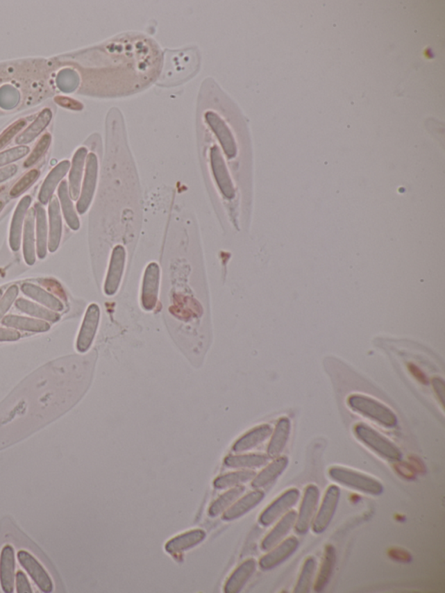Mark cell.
<instances>
[{"instance_id":"obj_1","label":"cell","mask_w":445,"mask_h":593,"mask_svg":"<svg viewBox=\"0 0 445 593\" xmlns=\"http://www.w3.org/2000/svg\"><path fill=\"white\" fill-rule=\"evenodd\" d=\"M333 481L365 494L378 496L384 492V486L377 479L351 469L334 467L328 471Z\"/></svg>"},{"instance_id":"obj_2","label":"cell","mask_w":445,"mask_h":593,"mask_svg":"<svg viewBox=\"0 0 445 593\" xmlns=\"http://www.w3.org/2000/svg\"><path fill=\"white\" fill-rule=\"evenodd\" d=\"M348 405L353 411L360 413L367 418L374 420L380 425L393 428L398 425V418L387 406L377 401L361 395H351L348 399Z\"/></svg>"},{"instance_id":"obj_3","label":"cell","mask_w":445,"mask_h":593,"mask_svg":"<svg viewBox=\"0 0 445 593\" xmlns=\"http://www.w3.org/2000/svg\"><path fill=\"white\" fill-rule=\"evenodd\" d=\"M354 433L358 440L385 460L394 462L401 460L403 455L398 448L371 427L358 424L354 427Z\"/></svg>"},{"instance_id":"obj_4","label":"cell","mask_w":445,"mask_h":593,"mask_svg":"<svg viewBox=\"0 0 445 593\" xmlns=\"http://www.w3.org/2000/svg\"><path fill=\"white\" fill-rule=\"evenodd\" d=\"M341 492L339 486L330 485L326 490V494L321 503L319 511L316 512L312 524V528L316 534L324 532L330 526L335 515L340 501Z\"/></svg>"},{"instance_id":"obj_5","label":"cell","mask_w":445,"mask_h":593,"mask_svg":"<svg viewBox=\"0 0 445 593\" xmlns=\"http://www.w3.org/2000/svg\"><path fill=\"white\" fill-rule=\"evenodd\" d=\"M320 492L315 485H309L305 490L303 497L300 506L299 513L296 515L294 526L296 533L303 535L308 533L312 526L314 517L316 515L319 506Z\"/></svg>"},{"instance_id":"obj_6","label":"cell","mask_w":445,"mask_h":593,"mask_svg":"<svg viewBox=\"0 0 445 593\" xmlns=\"http://www.w3.org/2000/svg\"><path fill=\"white\" fill-rule=\"evenodd\" d=\"M300 499V492L296 488H292L283 493L276 499L268 508L265 510L260 517V523L263 526L272 525L278 519L291 511Z\"/></svg>"},{"instance_id":"obj_7","label":"cell","mask_w":445,"mask_h":593,"mask_svg":"<svg viewBox=\"0 0 445 593\" xmlns=\"http://www.w3.org/2000/svg\"><path fill=\"white\" fill-rule=\"evenodd\" d=\"M96 178H98V158L94 153H90L86 157L84 183H83L81 194L77 203V211L79 215H84L91 205L95 192Z\"/></svg>"},{"instance_id":"obj_8","label":"cell","mask_w":445,"mask_h":593,"mask_svg":"<svg viewBox=\"0 0 445 593\" xmlns=\"http://www.w3.org/2000/svg\"><path fill=\"white\" fill-rule=\"evenodd\" d=\"M160 270L157 263L147 265L144 272L142 292H141V304L146 311H153L156 308L160 287Z\"/></svg>"},{"instance_id":"obj_9","label":"cell","mask_w":445,"mask_h":593,"mask_svg":"<svg viewBox=\"0 0 445 593\" xmlns=\"http://www.w3.org/2000/svg\"><path fill=\"white\" fill-rule=\"evenodd\" d=\"M100 319V309L96 304L89 306L79 331L76 348L78 353H85L92 346L98 330Z\"/></svg>"},{"instance_id":"obj_10","label":"cell","mask_w":445,"mask_h":593,"mask_svg":"<svg viewBox=\"0 0 445 593\" xmlns=\"http://www.w3.org/2000/svg\"><path fill=\"white\" fill-rule=\"evenodd\" d=\"M126 253L122 246H117L112 251L105 282V293L107 296L115 295L121 283L125 269Z\"/></svg>"},{"instance_id":"obj_11","label":"cell","mask_w":445,"mask_h":593,"mask_svg":"<svg viewBox=\"0 0 445 593\" xmlns=\"http://www.w3.org/2000/svg\"><path fill=\"white\" fill-rule=\"evenodd\" d=\"M18 558L20 565L25 569L27 574L43 592H51L53 590V583L49 574L44 570L40 562L26 551H19Z\"/></svg>"},{"instance_id":"obj_12","label":"cell","mask_w":445,"mask_h":593,"mask_svg":"<svg viewBox=\"0 0 445 593\" xmlns=\"http://www.w3.org/2000/svg\"><path fill=\"white\" fill-rule=\"evenodd\" d=\"M299 546V541L296 537H289L283 540L275 547L272 548L269 553L265 554L260 560V567L262 570L268 571L278 567L284 563L285 560L296 553Z\"/></svg>"},{"instance_id":"obj_13","label":"cell","mask_w":445,"mask_h":593,"mask_svg":"<svg viewBox=\"0 0 445 593\" xmlns=\"http://www.w3.org/2000/svg\"><path fill=\"white\" fill-rule=\"evenodd\" d=\"M210 162H212L214 177H215L221 192L226 199H233L235 196V190H234L232 179L230 178L228 171H227L225 161H224L219 148L217 147H214L210 151Z\"/></svg>"},{"instance_id":"obj_14","label":"cell","mask_w":445,"mask_h":593,"mask_svg":"<svg viewBox=\"0 0 445 593\" xmlns=\"http://www.w3.org/2000/svg\"><path fill=\"white\" fill-rule=\"evenodd\" d=\"M31 204H32V198L30 196L24 197L13 213L11 228H10L9 244L15 253L18 251L22 246L23 226Z\"/></svg>"},{"instance_id":"obj_15","label":"cell","mask_w":445,"mask_h":593,"mask_svg":"<svg viewBox=\"0 0 445 593\" xmlns=\"http://www.w3.org/2000/svg\"><path fill=\"white\" fill-rule=\"evenodd\" d=\"M296 513L295 511H289L286 515L282 517L277 525L274 527L262 541L261 548L265 551H268L275 547L279 543L284 540L285 537L288 535L291 530L294 527L296 520Z\"/></svg>"},{"instance_id":"obj_16","label":"cell","mask_w":445,"mask_h":593,"mask_svg":"<svg viewBox=\"0 0 445 593\" xmlns=\"http://www.w3.org/2000/svg\"><path fill=\"white\" fill-rule=\"evenodd\" d=\"M15 551L12 546H5L0 553V585L6 593L15 590Z\"/></svg>"},{"instance_id":"obj_17","label":"cell","mask_w":445,"mask_h":593,"mask_svg":"<svg viewBox=\"0 0 445 593\" xmlns=\"http://www.w3.org/2000/svg\"><path fill=\"white\" fill-rule=\"evenodd\" d=\"M205 119L210 128L216 134L217 139L219 140L221 146L225 151L227 157L229 158L235 157L237 154L235 141H234L233 134L230 132L226 123L219 118V115L212 112H206Z\"/></svg>"},{"instance_id":"obj_18","label":"cell","mask_w":445,"mask_h":593,"mask_svg":"<svg viewBox=\"0 0 445 593\" xmlns=\"http://www.w3.org/2000/svg\"><path fill=\"white\" fill-rule=\"evenodd\" d=\"M70 167V162L68 160L61 161L47 175L39 193V201L41 205H47L51 201L55 190L62 179L65 178V176L67 175Z\"/></svg>"},{"instance_id":"obj_19","label":"cell","mask_w":445,"mask_h":593,"mask_svg":"<svg viewBox=\"0 0 445 593\" xmlns=\"http://www.w3.org/2000/svg\"><path fill=\"white\" fill-rule=\"evenodd\" d=\"M35 226V209L31 208L26 216L23 233L24 258H25L26 263L28 265H33L36 262Z\"/></svg>"},{"instance_id":"obj_20","label":"cell","mask_w":445,"mask_h":593,"mask_svg":"<svg viewBox=\"0 0 445 593\" xmlns=\"http://www.w3.org/2000/svg\"><path fill=\"white\" fill-rule=\"evenodd\" d=\"M63 224L60 212V202L56 197L51 198L49 205V237H48V250L55 253L60 247Z\"/></svg>"},{"instance_id":"obj_21","label":"cell","mask_w":445,"mask_h":593,"mask_svg":"<svg viewBox=\"0 0 445 593\" xmlns=\"http://www.w3.org/2000/svg\"><path fill=\"white\" fill-rule=\"evenodd\" d=\"M265 492L257 490V491L248 493L235 504H233L228 510L224 512L223 519L225 520H234L246 515L263 501Z\"/></svg>"},{"instance_id":"obj_22","label":"cell","mask_w":445,"mask_h":593,"mask_svg":"<svg viewBox=\"0 0 445 593\" xmlns=\"http://www.w3.org/2000/svg\"><path fill=\"white\" fill-rule=\"evenodd\" d=\"M206 534L203 530L196 529L190 532L180 534L177 537L169 540L165 544V550L170 554H179L183 551L192 549L201 543Z\"/></svg>"},{"instance_id":"obj_23","label":"cell","mask_w":445,"mask_h":593,"mask_svg":"<svg viewBox=\"0 0 445 593\" xmlns=\"http://www.w3.org/2000/svg\"><path fill=\"white\" fill-rule=\"evenodd\" d=\"M289 464L288 458L286 457L276 458L274 462L269 464L267 467L261 471L260 474L255 476L251 482V486L255 489L267 487L272 484L283 472L287 468Z\"/></svg>"},{"instance_id":"obj_24","label":"cell","mask_w":445,"mask_h":593,"mask_svg":"<svg viewBox=\"0 0 445 593\" xmlns=\"http://www.w3.org/2000/svg\"><path fill=\"white\" fill-rule=\"evenodd\" d=\"M87 157V149L79 148L72 158L70 175H69V193L72 201H77L81 195V181L85 158Z\"/></svg>"},{"instance_id":"obj_25","label":"cell","mask_w":445,"mask_h":593,"mask_svg":"<svg viewBox=\"0 0 445 593\" xmlns=\"http://www.w3.org/2000/svg\"><path fill=\"white\" fill-rule=\"evenodd\" d=\"M256 560H253V558L244 561L230 575V577L226 582L225 592L227 593L240 592L251 578V576L253 575L255 571H256Z\"/></svg>"},{"instance_id":"obj_26","label":"cell","mask_w":445,"mask_h":593,"mask_svg":"<svg viewBox=\"0 0 445 593\" xmlns=\"http://www.w3.org/2000/svg\"><path fill=\"white\" fill-rule=\"evenodd\" d=\"M336 564V549L333 546H326L324 550L322 563L317 575L313 589L317 592H323L333 574Z\"/></svg>"},{"instance_id":"obj_27","label":"cell","mask_w":445,"mask_h":593,"mask_svg":"<svg viewBox=\"0 0 445 593\" xmlns=\"http://www.w3.org/2000/svg\"><path fill=\"white\" fill-rule=\"evenodd\" d=\"M289 433H291V421L288 418L279 419L267 449L268 456L270 458L280 456L288 442Z\"/></svg>"},{"instance_id":"obj_28","label":"cell","mask_w":445,"mask_h":593,"mask_svg":"<svg viewBox=\"0 0 445 593\" xmlns=\"http://www.w3.org/2000/svg\"><path fill=\"white\" fill-rule=\"evenodd\" d=\"M22 291L24 294L33 299V301L39 302L40 304L46 306L47 308L53 312L63 311L65 306L60 299L51 293L44 291L40 286L25 283L22 285Z\"/></svg>"},{"instance_id":"obj_29","label":"cell","mask_w":445,"mask_h":593,"mask_svg":"<svg viewBox=\"0 0 445 593\" xmlns=\"http://www.w3.org/2000/svg\"><path fill=\"white\" fill-rule=\"evenodd\" d=\"M272 428L271 426L263 425L256 427L249 433L244 434L237 442L234 444L233 450L235 453L250 451L267 440L271 435Z\"/></svg>"},{"instance_id":"obj_30","label":"cell","mask_w":445,"mask_h":593,"mask_svg":"<svg viewBox=\"0 0 445 593\" xmlns=\"http://www.w3.org/2000/svg\"><path fill=\"white\" fill-rule=\"evenodd\" d=\"M3 326L10 328L32 333H46L50 330L49 323L44 320L26 318V317L8 315L1 320Z\"/></svg>"},{"instance_id":"obj_31","label":"cell","mask_w":445,"mask_h":593,"mask_svg":"<svg viewBox=\"0 0 445 593\" xmlns=\"http://www.w3.org/2000/svg\"><path fill=\"white\" fill-rule=\"evenodd\" d=\"M51 118H53V112H51V109H44L37 117V119L34 120L32 125L24 131L19 137H17L16 144L24 146V144L33 142L49 125Z\"/></svg>"},{"instance_id":"obj_32","label":"cell","mask_w":445,"mask_h":593,"mask_svg":"<svg viewBox=\"0 0 445 593\" xmlns=\"http://www.w3.org/2000/svg\"><path fill=\"white\" fill-rule=\"evenodd\" d=\"M36 212V246L40 260L47 257L48 250V226L46 211L41 204L34 206Z\"/></svg>"},{"instance_id":"obj_33","label":"cell","mask_w":445,"mask_h":593,"mask_svg":"<svg viewBox=\"0 0 445 593\" xmlns=\"http://www.w3.org/2000/svg\"><path fill=\"white\" fill-rule=\"evenodd\" d=\"M58 197L61 204L62 212L67 225L72 230L78 231L81 227L77 212H76L74 204H72L70 193L67 181H63L58 187Z\"/></svg>"},{"instance_id":"obj_34","label":"cell","mask_w":445,"mask_h":593,"mask_svg":"<svg viewBox=\"0 0 445 593\" xmlns=\"http://www.w3.org/2000/svg\"><path fill=\"white\" fill-rule=\"evenodd\" d=\"M15 306L20 312H25L26 315L35 317V318L41 320H44L47 322L55 323L60 319V315L56 312L44 308L43 306L37 305L35 303L27 301L25 299H17Z\"/></svg>"},{"instance_id":"obj_35","label":"cell","mask_w":445,"mask_h":593,"mask_svg":"<svg viewBox=\"0 0 445 593\" xmlns=\"http://www.w3.org/2000/svg\"><path fill=\"white\" fill-rule=\"evenodd\" d=\"M270 457L264 454H246L226 458L225 465L230 468L256 469L265 467Z\"/></svg>"},{"instance_id":"obj_36","label":"cell","mask_w":445,"mask_h":593,"mask_svg":"<svg viewBox=\"0 0 445 593\" xmlns=\"http://www.w3.org/2000/svg\"><path fill=\"white\" fill-rule=\"evenodd\" d=\"M244 491H246V487L243 485H239L224 493L223 495L217 498L212 503V506H210L209 515L210 517H217L221 515V513L225 512L226 509L233 505V503L237 501V499L243 495Z\"/></svg>"},{"instance_id":"obj_37","label":"cell","mask_w":445,"mask_h":593,"mask_svg":"<svg viewBox=\"0 0 445 593\" xmlns=\"http://www.w3.org/2000/svg\"><path fill=\"white\" fill-rule=\"evenodd\" d=\"M255 476H256V472L253 471H234L220 476L214 481L213 484L217 489L236 487V486L244 484V483L253 481Z\"/></svg>"},{"instance_id":"obj_38","label":"cell","mask_w":445,"mask_h":593,"mask_svg":"<svg viewBox=\"0 0 445 593\" xmlns=\"http://www.w3.org/2000/svg\"><path fill=\"white\" fill-rule=\"evenodd\" d=\"M317 561L315 558H307L300 571L298 581L294 588L295 593H307L312 587L314 576L316 574Z\"/></svg>"},{"instance_id":"obj_39","label":"cell","mask_w":445,"mask_h":593,"mask_svg":"<svg viewBox=\"0 0 445 593\" xmlns=\"http://www.w3.org/2000/svg\"><path fill=\"white\" fill-rule=\"evenodd\" d=\"M40 175V172L39 170H37V169H33V170L27 172L26 174L24 175L23 177L20 178L15 185H13L11 191H10V197H12V198H18V197L23 194V193L25 192L26 190L33 184V183H35L37 179L39 178Z\"/></svg>"},{"instance_id":"obj_40","label":"cell","mask_w":445,"mask_h":593,"mask_svg":"<svg viewBox=\"0 0 445 593\" xmlns=\"http://www.w3.org/2000/svg\"><path fill=\"white\" fill-rule=\"evenodd\" d=\"M78 76L70 69H65L58 76L57 84L58 87L65 92H71L78 87Z\"/></svg>"},{"instance_id":"obj_41","label":"cell","mask_w":445,"mask_h":593,"mask_svg":"<svg viewBox=\"0 0 445 593\" xmlns=\"http://www.w3.org/2000/svg\"><path fill=\"white\" fill-rule=\"evenodd\" d=\"M51 142V136L50 134H44V135L41 137L39 142H37V146L34 148L32 153H31L30 156L26 158L25 163H24V167L29 168L33 167V165H35L37 162L40 160V158L46 153V151L50 147Z\"/></svg>"},{"instance_id":"obj_42","label":"cell","mask_w":445,"mask_h":593,"mask_svg":"<svg viewBox=\"0 0 445 593\" xmlns=\"http://www.w3.org/2000/svg\"><path fill=\"white\" fill-rule=\"evenodd\" d=\"M30 148L26 146H19L0 153V167L13 163L20 158L26 157L29 153Z\"/></svg>"},{"instance_id":"obj_43","label":"cell","mask_w":445,"mask_h":593,"mask_svg":"<svg viewBox=\"0 0 445 593\" xmlns=\"http://www.w3.org/2000/svg\"><path fill=\"white\" fill-rule=\"evenodd\" d=\"M19 94L12 86L6 85L0 89V106L5 109H11L18 104Z\"/></svg>"},{"instance_id":"obj_44","label":"cell","mask_w":445,"mask_h":593,"mask_svg":"<svg viewBox=\"0 0 445 593\" xmlns=\"http://www.w3.org/2000/svg\"><path fill=\"white\" fill-rule=\"evenodd\" d=\"M19 292V287L16 285L10 286L4 296L0 299V321L4 319L6 312L9 311L13 303L16 301Z\"/></svg>"},{"instance_id":"obj_45","label":"cell","mask_w":445,"mask_h":593,"mask_svg":"<svg viewBox=\"0 0 445 593\" xmlns=\"http://www.w3.org/2000/svg\"><path fill=\"white\" fill-rule=\"evenodd\" d=\"M26 125V122L25 120H19V122L12 124L11 126H9L8 129L5 131L4 133L0 135V150L3 149L6 144H8L10 141H11L13 137H15L17 134H18L20 131H22L24 127Z\"/></svg>"},{"instance_id":"obj_46","label":"cell","mask_w":445,"mask_h":593,"mask_svg":"<svg viewBox=\"0 0 445 593\" xmlns=\"http://www.w3.org/2000/svg\"><path fill=\"white\" fill-rule=\"evenodd\" d=\"M54 101L58 105L62 106V108L70 110H77V111L83 109V105L81 103L76 101L74 99L67 98V97L58 96L54 99Z\"/></svg>"},{"instance_id":"obj_47","label":"cell","mask_w":445,"mask_h":593,"mask_svg":"<svg viewBox=\"0 0 445 593\" xmlns=\"http://www.w3.org/2000/svg\"><path fill=\"white\" fill-rule=\"evenodd\" d=\"M17 592L19 593L33 592L28 579L22 571H19L16 575Z\"/></svg>"},{"instance_id":"obj_48","label":"cell","mask_w":445,"mask_h":593,"mask_svg":"<svg viewBox=\"0 0 445 593\" xmlns=\"http://www.w3.org/2000/svg\"><path fill=\"white\" fill-rule=\"evenodd\" d=\"M20 333L15 330L0 328V342H12L20 339Z\"/></svg>"},{"instance_id":"obj_49","label":"cell","mask_w":445,"mask_h":593,"mask_svg":"<svg viewBox=\"0 0 445 593\" xmlns=\"http://www.w3.org/2000/svg\"><path fill=\"white\" fill-rule=\"evenodd\" d=\"M40 282L41 284L46 285L51 291L61 296L62 299H65L64 290L56 281H53V279H43V281H40Z\"/></svg>"},{"instance_id":"obj_50","label":"cell","mask_w":445,"mask_h":593,"mask_svg":"<svg viewBox=\"0 0 445 593\" xmlns=\"http://www.w3.org/2000/svg\"><path fill=\"white\" fill-rule=\"evenodd\" d=\"M18 172V167L16 165H10L4 168H0V183L8 181L13 177Z\"/></svg>"},{"instance_id":"obj_51","label":"cell","mask_w":445,"mask_h":593,"mask_svg":"<svg viewBox=\"0 0 445 593\" xmlns=\"http://www.w3.org/2000/svg\"><path fill=\"white\" fill-rule=\"evenodd\" d=\"M433 387L436 392L437 397L439 398L442 404H444V383L439 378H434L433 381Z\"/></svg>"},{"instance_id":"obj_52","label":"cell","mask_w":445,"mask_h":593,"mask_svg":"<svg viewBox=\"0 0 445 593\" xmlns=\"http://www.w3.org/2000/svg\"><path fill=\"white\" fill-rule=\"evenodd\" d=\"M409 370L412 372L414 377H415L417 381L422 383V384H427L428 381L426 374H423L422 371L415 365L410 364L409 365Z\"/></svg>"},{"instance_id":"obj_53","label":"cell","mask_w":445,"mask_h":593,"mask_svg":"<svg viewBox=\"0 0 445 593\" xmlns=\"http://www.w3.org/2000/svg\"><path fill=\"white\" fill-rule=\"evenodd\" d=\"M5 204L4 202L0 201V212H1L3 208H4Z\"/></svg>"},{"instance_id":"obj_54","label":"cell","mask_w":445,"mask_h":593,"mask_svg":"<svg viewBox=\"0 0 445 593\" xmlns=\"http://www.w3.org/2000/svg\"><path fill=\"white\" fill-rule=\"evenodd\" d=\"M2 296H3V291L1 289H0V299L2 298Z\"/></svg>"},{"instance_id":"obj_55","label":"cell","mask_w":445,"mask_h":593,"mask_svg":"<svg viewBox=\"0 0 445 593\" xmlns=\"http://www.w3.org/2000/svg\"><path fill=\"white\" fill-rule=\"evenodd\" d=\"M3 189H4V187H1V188H0V192H1V191H2V190H3Z\"/></svg>"}]
</instances>
